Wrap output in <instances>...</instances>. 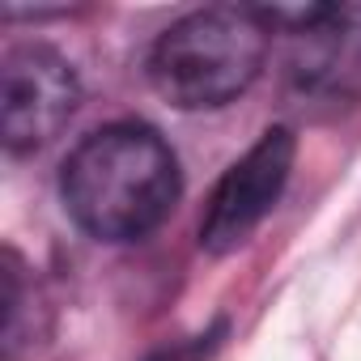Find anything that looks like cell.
Returning <instances> with one entry per match:
<instances>
[{
    "label": "cell",
    "instance_id": "cell-1",
    "mask_svg": "<svg viewBox=\"0 0 361 361\" xmlns=\"http://www.w3.org/2000/svg\"><path fill=\"white\" fill-rule=\"evenodd\" d=\"M183 192L178 157L149 123H102L73 145L60 166V200L98 243H136L153 234Z\"/></svg>",
    "mask_w": 361,
    "mask_h": 361
},
{
    "label": "cell",
    "instance_id": "cell-3",
    "mask_svg": "<svg viewBox=\"0 0 361 361\" xmlns=\"http://www.w3.org/2000/svg\"><path fill=\"white\" fill-rule=\"evenodd\" d=\"M289 35V85L302 102L344 106L361 98V5H259Z\"/></svg>",
    "mask_w": 361,
    "mask_h": 361
},
{
    "label": "cell",
    "instance_id": "cell-4",
    "mask_svg": "<svg viewBox=\"0 0 361 361\" xmlns=\"http://www.w3.org/2000/svg\"><path fill=\"white\" fill-rule=\"evenodd\" d=\"M81 106L77 68L47 43H22L0 64V140L9 153H35L60 136Z\"/></svg>",
    "mask_w": 361,
    "mask_h": 361
},
{
    "label": "cell",
    "instance_id": "cell-6",
    "mask_svg": "<svg viewBox=\"0 0 361 361\" xmlns=\"http://www.w3.org/2000/svg\"><path fill=\"white\" fill-rule=\"evenodd\" d=\"M0 276H5V336H0V344H5V361H18L22 353H30L43 340L47 310H43V298L35 289L30 268L22 264V255L13 247H5Z\"/></svg>",
    "mask_w": 361,
    "mask_h": 361
},
{
    "label": "cell",
    "instance_id": "cell-2",
    "mask_svg": "<svg viewBox=\"0 0 361 361\" xmlns=\"http://www.w3.org/2000/svg\"><path fill=\"white\" fill-rule=\"evenodd\" d=\"M272 35L259 5L196 9L157 35L149 81L178 111H217L255 85Z\"/></svg>",
    "mask_w": 361,
    "mask_h": 361
},
{
    "label": "cell",
    "instance_id": "cell-5",
    "mask_svg": "<svg viewBox=\"0 0 361 361\" xmlns=\"http://www.w3.org/2000/svg\"><path fill=\"white\" fill-rule=\"evenodd\" d=\"M293 157H298L293 128H268L226 170V178L209 200V213L200 221V247L209 255H230L259 230V221L276 209V200L289 183Z\"/></svg>",
    "mask_w": 361,
    "mask_h": 361
},
{
    "label": "cell",
    "instance_id": "cell-7",
    "mask_svg": "<svg viewBox=\"0 0 361 361\" xmlns=\"http://www.w3.org/2000/svg\"><path fill=\"white\" fill-rule=\"evenodd\" d=\"M217 336H226V323H217L209 336H196L188 348H166V353H157V357H149V361H200V357H209L213 348H217Z\"/></svg>",
    "mask_w": 361,
    "mask_h": 361
}]
</instances>
